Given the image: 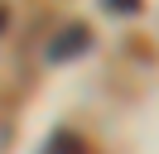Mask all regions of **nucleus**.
Here are the masks:
<instances>
[{
	"label": "nucleus",
	"instance_id": "nucleus-1",
	"mask_svg": "<svg viewBox=\"0 0 159 154\" xmlns=\"http://www.w3.org/2000/svg\"><path fill=\"white\" fill-rule=\"evenodd\" d=\"M87 48H92V29H87V24H68V29L48 43V53H43V58H48V63H68V58L87 53Z\"/></svg>",
	"mask_w": 159,
	"mask_h": 154
},
{
	"label": "nucleus",
	"instance_id": "nucleus-2",
	"mask_svg": "<svg viewBox=\"0 0 159 154\" xmlns=\"http://www.w3.org/2000/svg\"><path fill=\"white\" fill-rule=\"evenodd\" d=\"M43 154H87V144H82L72 130H53V140L43 144Z\"/></svg>",
	"mask_w": 159,
	"mask_h": 154
},
{
	"label": "nucleus",
	"instance_id": "nucleus-3",
	"mask_svg": "<svg viewBox=\"0 0 159 154\" xmlns=\"http://www.w3.org/2000/svg\"><path fill=\"white\" fill-rule=\"evenodd\" d=\"M101 5H106L111 15H135V10L145 5V0H101Z\"/></svg>",
	"mask_w": 159,
	"mask_h": 154
},
{
	"label": "nucleus",
	"instance_id": "nucleus-4",
	"mask_svg": "<svg viewBox=\"0 0 159 154\" xmlns=\"http://www.w3.org/2000/svg\"><path fill=\"white\" fill-rule=\"evenodd\" d=\"M0 19H5V10H0Z\"/></svg>",
	"mask_w": 159,
	"mask_h": 154
}]
</instances>
